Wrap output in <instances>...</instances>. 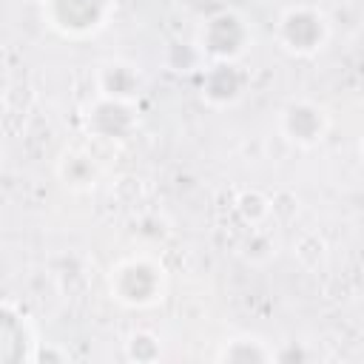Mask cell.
<instances>
[{"label":"cell","mask_w":364,"mask_h":364,"mask_svg":"<svg viewBox=\"0 0 364 364\" xmlns=\"http://www.w3.org/2000/svg\"><path fill=\"white\" fill-rule=\"evenodd\" d=\"M111 293L128 307H148L165 293V270L148 256H131L111 267Z\"/></svg>","instance_id":"6da1fadb"},{"label":"cell","mask_w":364,"mask_h":364,"mask_svg":"<svg viewBox=\"0 0 364 364\" xmlns=\"http://www.w3.org/2000/svg\"><path fill=\"white\" fill-rule=\"evenodd\" d=\"M330 34V23L324 11L316 6H290L279 20V40L290 54L307 57L316 54Z\"/></svg>","instance_id":"7a4b0ae2"},{"label":"cell","mask_w":364,"mask_h":364,"mask_svg":"<svg viewBox=\"0 0 364 364\" xmlns=\"http://www.w3.org/2000/svg\"><path fill=\"white\" fill-rule=\"evenodd\" d=\"M247 46V26L236 11H219L213 14L202 34L199 48L213 60H236Z\"/></svg>","instance_id":"3957f363"},{"label":"cell","mask_w":364,"mask_h":364,"mask_svg":"<svg viewBox=\"0 0 364 364\" xmlns=\"http://www.w3.org/2000/svg\"><path fill=\"white\" fill-rule=\"evenodd\" d=\"M48 9V20L57 31L82 37L102 26L108 0H43Z\"/></svg>","instance_id":"277c9868"},{"label":"cell","mask_w":364,"mask_h":364,"mask_svg":"<svg viewBox=\"0 0 364 364\" xmlns=\"http://www.w3.org/2000/svg\"><path fill=\"white\" fill-rule=\"evenodd\" d=\"M279 125H282V134L290 142L310 148V145L324 139V134L330 128V119H327V111L321 105H316L310 100H296V102L284 105Z\"/></svg>","instance_id":"5b68a950"},{"label":"cell","mask_w":364,"mask_h":364,"mask_svg":"<svg viewBox=\"0 0 364 364\" xmlns=\"http://www.w3.org/2000/svg\"><path fill=\"white\" fill-rule=\"evenodd\" d=\"M134 122H136V117H134L131 105L122 100L100 97L88 108V131L100 139H125L131 134Z\"/></svg>","instance_id":"8992f818"},{"label":"cell","mask_w":364,"mask_h":364,"mask_svg":"<svg viewBox=\"0 0 364 364\" xmlns=\"http://www.w3.org/2000/svg\"><path fill=\"white\" fill-rule=\"evenodd\" d=\"M247 74L233 60H213L202 80V97L210 105H230L245 94Z\"/></svg>","instance_id":"52a82bcc"},{"label":"cell","mask_w":364,"mask_h":364,"mask_svg":"<svg viewBox=\"0 0 364 364\" xmlns=\"http://www.w3.org/2000/svg\"><path fill=\"white\" fill-rule=\"evenodd\" d=\"M97 88H100V97H111V100H122V102H131L136 94H139V74L134 65L128 63H119V60H111L100 68L97 74Z\"/></svg>","instance_id":"ba28073f"},{"label":"cell","mask_w":364,"mask_h":364,"mask_svg":"<svg viewBox=\"0 0 364 364\" xmlns=\"http://www.w3.org/2000/svg\"><path fill=\"white\" fill-rule=\"evenodd\" d=\"M60 176L71 188H91L97 179V162L82 151H68L60 159Z\"/></svg>","instance_id":"9c48e42d"},{"label":"cell","mask_w":364,"mask_h":364,"mask_svg":"<svg viewBox=\"0 0 364 364\" xmlns=\"http://www.w3.org/2000/svg\"><path fill=\"white\" fill-rule=\"evenodd\" d=\"M222 361H267L273 358L270 350L262 347V341L256 338H233L222 353H219Z\"/></svg>","instance_id":"30bf717a"},{"label":"cell","mask_w":364,"mask_h":364,"mask_svg":"<svg viewBox=\"0 0 364 364\" xmlns=\"http://www.w3.org/2000/svg\"><path fill=\"white\" fill-rule=\"evenodd\" d=\"M239 213H242V219L245 222H250V225H259L267 213H270V199L267 196H262L259 191H245L242 196H239Z\"/></svg>","instance_id":"8fae6325"},{"label":"cell","mask_w":364,"mask_h":364,"mask_svg":"<svg viewBox=\"0 0 364 364\" xmlns=\"http://www.w3.org/2000/svg\"><path fill=\"white\" fill-rule=\"evenodd\" d=\"M361 159H364V142H361Z\"/></svg>","instance_id":"7c38bea8"}]
</instances>
